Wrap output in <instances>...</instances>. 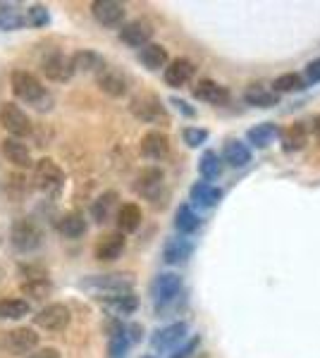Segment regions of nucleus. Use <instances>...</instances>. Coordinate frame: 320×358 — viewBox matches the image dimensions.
Masks as SVG:
<instances>
[{"label":"nucleus","mask_w":320,"mask_h":358,"mask_svg":"<svg viewBox=\"0 0 320 358\" xmlns=\"http://www.w3.org/2000/svg\"><path fill=\"white\" fill-rule=\"evenodd\" d=\"M10 241H13V246L20 253H32L43 241V232H41V227L32 217H20L10 227Z\"/></svg>","instance_id":"nucleus-4"},{"label":"nucleus","mask_w":320,"mask_h":358,"mask_svg":"<svg viewBox=\"0 0 320 358\" xmlns=\"http://www.w3.org/2000/svg\"><path fill=\"white\" fill-rule=\"evenodd\" d=\"M308 127L304 122H294V124H289L287 129H282V134H280V143H282V151L284 153H299V151H304L306 148V143H308Z\"/></svg>","instance_id":"nucleus-22"},{"label":"nucleus","mask_w":320,"mask_h":358,"mask_svg":"<svg viewBox=\"0 0 320 358\" xmlns=\"http://www.w3.org/2000/svg\"><path fill=\"white\" fill-rule=\"evenodd\" d=\"M34 325L48 332H60L69 325V308L65 303H48L34 315Z\"/></svg>","instance_id":"nucleus-9"},{"label":"nucleus","mask_w":320,"mask_h":358,"mask_svg":"<svg viewBox=\"0 0 320 358\" xmlns=\"http://www.w3.org/2000/svg\"><path fill=\"white\" fill-rule=\"evenodd\" d=\"M25 27V15H22L17 3H0V29L3 31H15Z\"/></svg>","instance_id":"nucleus-34"},{"label":"nucleus","mask_w":320,"mask_h":358,"mask_svg":"<svg viewBox=\"0 0 320 358\" xmlns=\"http://www.w3.org/2000/svg\"><path fill=\"white\" fill-rule=\"evenodd\" d=\"M308 131H311V134L316 136L318 141H320V115H316V117H313V122H311V129H308Z\"/></svg>","instance_id":"nucleus-47"},{"label":"nucleus","mask_w":320,"mask_h":358,"mask_svg":"<svg viewBox=\"0 0 320 358\" xmlns=\"http://www.w3.org/2000/svg\"><path fill=\"white\" fill-rule=\"evenodd\" d=\"M306 89V82L301 74H294V72H287V74H280V77L272 82V91L277 96L280 94H294V91H304Z\"/></svg>","instance_id":"nucleus-37"},{"label":"nucleus","mask_w":320,"mask_h":358,"mask_svg":"<svg viewBox=\"0 0 320 358\" xmlns=\"http://www.w3.org/2000/svg\"><path fill=\"white\" fill-rule=\"evenodd\" d=\"M153 24L146 20H132L127 24H122L120 29V41L127 43L130 48H144V45L151 43L153 38Z\"/></svg>","instance_id":"nucleus-10"},{"label":"nucleus","mask_w":320,"mask_h":358,"mask_svg":"<svg viewBox=\"0 0 320 358\" xmlns=\"http://www.w3.org/2000/svg\"><path fill=\"white\" fill-rule=\"evenodd\" d=\"M182 138L189 148H199L208 141V129H203V127H184Z\"/></svg>","instance_id":"nucleus-40"},{"label":"nucleus","mask_w":320,"mask_h":358,"mask_svg":"<svg viewBox=\"0 0 320 358\" xmlns=\"http://www.w3.org/2000/svg\"><path fill=\"white\" fill-rule=\"evenodd\" d=\"M174 227H177V232L182 234V236L194 234L196 229L201 227L199 213H196L189 203H182V206L177 208V213H174Z\"/></svg>","instance_id":"nucleus-33"},{"label":"nucleus","mask_w":320,"mask_h":358,"mask_svg":"<svg viewBox=\"0 0 320 358\" xmlns=\"http://www.w3.org/2000/svg\"><path fill=\"white\" fill-rule=\"evenodd\" d=\"M170 103H172L174 108H177L179 113L184 115V117H194V115H196L194 108H191L187 101H182V98H170Z\"/></svg>","instance_id":"nucleus-45"},{"label":"nucleus","mask_w":320,"mask_h":358,"mask_svg":"<svg viewBox=\"0 0 320 358\" xmlns=\"http://www.w3.org/2000/svg\"><path fill=\"white\" fill-rule=\"evenodd\" d=\"M280 134H282L280 124L260 122V124H256V127H251V129L246 131V138H249V143H251L253 148H267L272 141H275V138H280Z\"/></svg>","instance_id":"nucleus-26"},{"label":"nucleus","mask_w":320,"mask_h":358,"mask_svg":"<svg viewBox=\"0 0 320 358\" xmlns=\"http://www.w3.org/2000/svg\"><path fill=\"white\" fill-rule=\"evenodd\" d=\"M39 346V334L32 327H17V330L8 332V349L15 356L29 354V351H36Z\"/></svg>","instance_id":"nucleus-23"},{"label":"nucleus","mask_w":320,"mask_h":358,"mask_svg":"<svg viewBox=\"0 0 320 358\" xmlns=\"http://www.w3.org/2000/svg\"><path fill=\"white\" fill-rule=\"evenodd\" d=\"M3 280H5V270L0 268V282H3Z\"/></svg>","instance_id":"nucleus-48"},{"label":"nucleus","mask_w":320,"mask_h":358,"mask_svg":"<svg viewBox=\"0 0 320 358\" xmlns=\"http://www.w3.org/2000/svg\"><path fill=\"white\" fill-rule=\"evenodd\" d=\"M91 13H94L96 22L101 27L115 29V27H122L127 10L118 0H96V3H91Z\"/></svg>","instance_id":"nucleus-11"},{"label":"nucleus","mask_w":320,"mask_h":358,"mask_svg":"<svg viewBox=\"0 0 320 358\" xmlns=\"http://www.w3.org/2000/svg\"><path fill=\"white\" fill-rule=\"evenodd\" d=\"M223 170H225V163H223V158H220L215 151H206L201 155V160H199V172H201V177H203V182H211V179H218L220 175H223Z\"/></svg>","instance_id":"nucleus-35"},{"label":"nucleus","mask_w":320,"mask_h":358,"mask_svg":"<svg viewBox=\"0 0 320 358\" xmlns=\"http://www.w3.org/2000/svg\"><path fill=\"white\" fill-rule=\"evenodd\" d=\"M69 60H72L74 72H84V74H98L106 67V60L96 50H77Z\"/></svg>","instance_id":"nucleus-31"},{"label":"nucleus","mask_w":320,"mask_h":358,"mask_svg":"<svg viewBox=\"0 0 320 358\" xmlns=\"http://www.w3.org/2000/svg\"><path fill=\"white\" fill-rule=\"evenodd\" d=\"M43 74L50 79V82H67L72 79L74 69H72V60L65 53H50L43 60Z\"/></svg>","instance_id":"nucleus-20"},{"label":"nucleus","mask_w":320,"mask_h":358,"mask_svg":"<svg viewBox=\"0 0 320 358\" xmlns=\"http://www.w3.org/2000/svg\"><path fill=\"white\" fill-rule=\"evenodd\" d=\"M96 82H98V89H101L103 94H108L110 98H122L130 91V79L125 77V72H120V69H115V67H108V65L96 74Z\"/></svg>","instance_id":"nucleus-12"},{"label":"nucleus","mask_w":320,"mask_h":358,"mask_svg":"<svg viewBox=\"0 0 320 358\" xmlns=\"http://www.w3.org/2000/svg\"><path fill=\"white\" fill-rule=\"evenodd\" d=\"M179 292H182V277L174 273H162L151 282V296H153L158 313L179 296Z\"/></svg>","instance_id":"nucleus-8"},{"label":"nucleus","mask_w":320,"mask_h":358,"mask_svg":"<svg viewBox=\"0 0 320 358\" xmlns=\"http://www.w3.org/2000/svg\"><path fill=\"white\" fill-rule=\"evenodd\" d=\"M81 289H89L96 294H103V296H110V294H125L134 289V277L130 273H110V275H91L84 277L79 282Z\"/></svg>","instance_id":"nucleus-3"},{"label":"nucleus","mask_w":320,"mask_h":358,"mask_svg":"<svg viewBox=\"0 0 320 358\" xmlns=\"http://www.w3.org/2000/svg\"><path fill=\"white\" fill-rule=\"evenodd\" d=\"M194 74H196L194 62L187 60V57H177V60L167 62L165 74H162V77H165L167 86H172V89H182V86H187L191 79H194Z\"/></svg>","instance_id":"nucleus-15"},{"label":"nucleus","mask_w":320,"mask_h":358,"mask_svg":"<svg viewBox=\"0 0 320 358\" xmlns=\"http://www.w3.org/2000/svg\"><path fill=\"white\" fill-rule=\"evenodd\" d=\"M120 196L118 192H103L98 199L91 203V217L96 220V224H106L113 220L115 208H118Z\"/></svg>","instance_id":"nucleus-25"},{"label":"nucleus","mask_w":320,"mask_h":358,"mask_svg":"<svg viewBox=\"0 0 320 358\" xmlns=\"http://www.w3.org/2000/svg\"><path fill=\"white\" fill-rule=\"evenodd\" d=\"M191 253H194V244H191L187 236H172L162 246V261L167 265H182L189 261Z\"/></svg>","instance_id":"nucleus-19"},{"label":"nucleus","mask_w":320,"mask_h":358,"mask_svg":"<svg viewBox=\"0 0 320 358\" xmlns=\"http://www.w3.org/2000/svg\"><path fill=\"white\" fill-rule=\"evenodd\" d=\"M32 306L25 299H0V320H22Z\"/></svg>","instance_id":"nucleus-36"},{"label":"nucleus","mask_w":320,"mask_h":358,"mask_svg":"<svg viewBox=\"0 0 320 358\" xmlns=\"http://www.w3.org/2000/svg\"><path fill=\"white\" fill-rule=\"evenodd\" d=\"M130 110L137 120L148 122V124H167L170 122V115H167L162 101L155 94H151V91H141V94L134 96L132 103H130Z\"/></svg>","instance_id":"nucleus-2"},{"label":"nucleus","mask_w":320,"mask_h":358,"mask_svg":"<svg viewBox=\"0 0 320 358\" xmlns=\"http://www.w3.org/2000/svg\"><path fill=\"white\" fill-rule=\"evenodd\" d=\"M0 124L13 138H25L32 134V120L17 103H3L0 106Z\"/></svg>","instance_id":"nucleus-7"},{"label":"nucleus","mask_w":320,"mask_h":358,"mask_svg":"<svg viewBox=\"0 0 320 358\" xmlns=\"http://www.w3.org/2000/svg\"><path fill=\"white\" fill-rule=\"evenodd\" d=\"M125 334H127V339H130V344H139L141 342V337H144V327L141 325H125Z\"/></svg>","instance_id":"nucleus-44"},{"label":"nucleus","mask_w":320,"mask_h":358,"mask_svg":"<svg viewBox=\"0 0 320 358\" xmlns=\"http://www.w3.org/2000/svg\"><path fill=\"white\" fill-rule=\"evenodd\" d=\"M304 82H306V86H316V84H320V57H318V60H311V62L306 65Z\"/></svg>","instance_id":"nucleus-42"},{"label":"nucleus","mask_w":320,"mask_h":358,"mask_svg":"<svg viewBox=\"0 0 320 358\" xmlns=\"http://www.w3.org/2000/svg\"><path fill=\"white\" fill-rule=\"evenodd\" d=\"M223 163L230 167H246L251 163V148L246 146L239 138H230L223 148Z\"/></svg>","instance_id":"nucleus-29"},{"label":"nucleus","mask_w":320,"mask_h":358,"mask_svg":"<svg viewBox=\"0 0 320 358\" xmlns=\"http://www.w3.org/2000/svg\"><path fill=\"white\" fill-rule=\"evenodd\" d=\"M20 277H25V282H36V280H48V273L41 265H20L17 268Z\"/></svg>","instance_id":"nucleus-41"},{"label":"nucleus","mask_w":320,"mask_h":358,"mask_svg":"<svg viewBox=\"0 0 320 358\" xmlns=\"http://www.w3.org/2000/svg\"><path fill=\"white\" fill-rule=\"evenodd\" d=\"M10 86H13V94L25 103H34L39 108V103L43 98H48L43 84L39 82V77H34L32 72H25V69H15L10 74Z\"/></svg>","instance_id":"nucleus-5"},{"label":"nucleus","mask_w":320,"mask_h":358,"mask_svg":"<svg viewBox=\"0 0 320 358\" xmlns=\"http://www.w3.org/2000/svg\"><path fill=\"white\" fill-rule=\"evenodd\" d=\"M141 220H144V213L137 203H125L118 208V213H115V222H118L120 234L137 232V229L141 227Z\"/></svg>","instance_id":"nucleus-24"},{"label":"nucleus","mask_w":320,"mask_h":358,"mask_svg":"<svg viewBox=\"0 0 320 358\" xmlns=\"http://www.w3.org/2000/svg\"><path fill=\"white\" fill-rule=\"evenodd\" d=\"M134 192L141 199L151 201V203H158L160 199H165V175H162L160 167H146L141 170L134 179Z\"/></svg>","instance_id":"nucleus-6"},{"label":"nucleus","mask_w":320,"mask_h":358,"mask_svg":"<svg viewBox=\"0 0 320 358\" xmlns=\"http://www.w3.org/2000/svg\"><path fill=\"white\" fill-rule=\"evenodd\" d=\"M244 101L253 108H275L280 103V96L265 84H251L244 91Z\"/></svg>","instance_id":"nucleus-28"},{"label":"nucleus","mask_w":320,"mask_h":358,"mask_svg":"<svg viewBox=\"0 0 320 358\" xmlns=\"http://www.w3.org/2000/svg\"><path fill=\"white\" fill-rule=\"evenodd\" d=\"M141 358H153V356H141Z\"/></svg>","instance_id":"nucleus-49"},{"label":"nucleus","mask_w":320,"mask_h":358,"mask_svg":"<svg viewBox=\"0 0 320 358\" xmlns=\"http://www.w3.org/2000/svg\"><path fill=\"white\" fill-rule=\"evenodd\" d=\"M25 24L41 29V27H48L50 24V13L46 5H32L29 10H25Z\"/></svg>","instance_id":"nucleus-39"},{"label":"nucleus","mask_w":320,"mask_h":358,"mask_svg":"<svg viewBox=\"0 0 320 358\" xmlns=\"http://www.w3.org/2000/svg\"><path fill=\"white\" fill-rule=\"evenodd\" d=\"M196 101H203V103H211V106H225L230 101V89L213 79H201L199 84L191 89Z\"/></svg>","instance_id":"nucleus-16"},{"label":"nucleus","mask_w":320,"mask_h":358,"mask_svg":"<svg viewBox=\"0 0 320 358\" xmlns=\"http://www.w3.org/2000/svg\"><path fill=\"white\" fill-rule=\"evenodd\" d=\"M53 292V285L50 280H36V282H22V294L34 301H46Z\"/></svg>","instance_id":"nucleus-38"},{"label":"nucleus","mask_w":320,"mask_h":358,"mask_svg":"<svg viewBox=\"0 0 320 358\" xmlns=\"http://www.w3.org/2000/svg\"><path fill=\"white\" fill-rule=\"evenodd\" d=\"M29 358H60V351L53 349V346H43V349H36Z\"/></svg>","instance_id":"nucleus-46"},{"label":"nucleus","mask_w":320,"mask_h":358,"mask_svg":"<svg viewBox=\"0 0 320 358\" xmlns=\"http://www.w3.org/2000/svg\"><path fill=\"white\" fill-rule=\"evenodd\" d=\"M139 60H141V65L146 69H151V72H158L160 67H167L170 55H167L165 45L148 43V45H144V48L139 50Z\"/></svg>","instance_id":"nucleus-30"},{"label":"nucleus","mask_w":320,"mask_h":358,"mask_svg":"<svg viewBox=\"0 0 320 358\" xmlns=\"http://www.w3.org/2000/svg\"><path fill=\"white\" fill-rule=\"evenodd\" d=\"M187 330H189L187 322H172V325H167V327H162V330L153 332L151 346H153L155 351H167V349H172L174 344L184 342V337H187Z\"/></svg>","instance_id":"nucleus-18"},{"label":"nucleus","mask_w":320,"mask_h":358,"mask_svg":"<svg viewBox=\"0 0 320 358\" xmlns=\"http://www.w3.org/2000/svg\"><path fill=\"white\" fill-rule=\"evenodd\" d=\"M0 151H3V155H5V160H8V163H13L15 167H20V170L34 167L32 153H29V148L20 141V138H13V136L3 138V141H0Z\"/></svg>","instance_id":"nucleus-21"},{"label":"nucleus","mask_w":320,"mask_h":358,"mask_svg":"<svg viewBox=\"0 0 320 358\" xmlns=\"http://www.w3.org/2000/svg\"><path fill=\"white\" fill-rule=\"evenodd\" d=\"M199 346H201V337H191L189 342H184L177 351H174L172 358H191V354H194Z\"/></svg>","instance_id":"nucleus-43"},{"label":"nucleus","mask_w":320,"mask_h":358,"mask_svg":"<svg viewBox=\"0 0 320 358\" xmlns=\"http://www.w3.org/2000/svg\"><path fill=\"white\" fill-rule=\"evenodd\" d=\"M86 229H89V224H86L84 215L81 213H65V215L57 220V232L62 236H67V239H79V236L86 234Z\"/></svg>","instance_id":"nucleus-32"},{"label":"nucleus","mask_w":320,"mask_h":358,"mask_svg":"<svg viewBox=\"0 0 320 358\" xmlns=\"http://www.w3.org/2000/svg\"><path fill=\"white\" fill-rule=\"evenodd\" d=\"M65 170L50 158H41L34 163V187L46 196H57L65 189Z\"/></svg>","instance_id":"nucleus-1"},{"label":"nucleus","mask_w":320,"mask_h":358,"mask_svg":"<svg viewBox=\"0 0 320 358\" xmlns=\"http://www.w3.org/2000/svg\"><path fill=\"white\" fill-rule=\"evenodd\" d=\"M189 199H191V203L199 208H213L220 203L223 192H220L218 187H213L211 182H196L194 187L189 189Z\"/></svg>","instance_id":"nucleus-27"},{"label":"nucleus","mask_w":320,"mask_h":358,"mask_svg":"<svg viewBox=\"0 0 320 358\" xmlns=\"http://www.w3.org/2000/svg\"><path fill=\"white\" fill-rule=\"evenodd\" d=\"M103 308L108 310L110 315H132L134 310L139 308V299L134 292H125V294H110V296H98Z\"/></svg>","instance_id":"nucleus-17"},{"label":"nucleus","mask_w":320,"mask_h":358,"mask_svg":"<svg viewBox=\"0 0 320 358\" xmlns=\"http://www.w3.org/2000/svg\"><path fill=\"white\" fill-rule=\"evenodd\" d=\"M125 246H127L125 234H120V232L103 234L101 239L96 241V246H94V256L98 258V261H103V263L118 261L122 253H125Z\"/></svg>","instance_id":"nucleus-14"},{"label":"nucleus","mask_w":320,"mask_h":358,"mask_svg":"<svg viewBox=\"0 0 320 358\" xmlns=\"http://www.w3.org/2000/svg\"><path fill=\"white\" fill-rule=\"evenodd\" d=\"M139 148H141L144 158L162 160V158H167V153H170V138H167L165 131L151 129V131H146V134L141 136V143H139Z\"/></svg>","instance_id":"nucleus-13"}]
</instances>
